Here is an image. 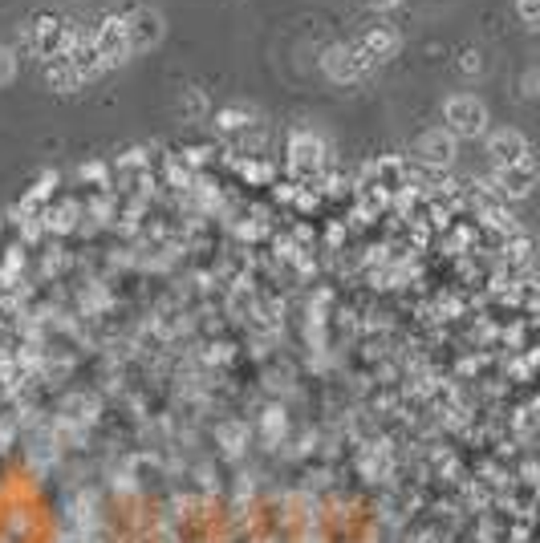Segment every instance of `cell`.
<instances>
[{"label":"cell","mask_w":540,"mask_h":543,"mask_svg":"<svg viewBox=\"0 0 540 543\" xmlns=\"http://www.w3.org/2000/svg\"><path fill=\"white\" fill-rule=\"evenodd\" d=\"M443 122H447V134L455 138H480L487 130V106L472 94H455L443 102Z\"/></svg>","instance_id":"1"},{"label":"cell","mask_w":540,"mask_h":543,"mask_svg":"<svg viewBox=\"0 0 540 543\" xmlns=\"http://www.w3.org/2000/svg\"><path fill=\"white\" fill-rule=\"evenodd\" d=\"M487 154H492L495 171H508V166H520L528 163V138L520 130H495L487 138Z\"/></svg>","instance_id":"2"},{"label":"cell","mask_w":540,"mask_h":543,"mask_svg":"<svg viewBox=\"0 0 540 543\" xmlns=\"http://www.w3.org/2000/svg\"><path fill=\"white\" fill-rule=\"evenodd\" d=\"M362 65H365V54L354 45H334L325 54V74L334 77V82H354V77L362 74Z\"/></svg>","instance_id":"3"},{"label":"cell","mask_w":540,"mask_h":543,"mask_svg":"<svg viewBox=\"0 0 540 543\" xmlns=\"http://www.w3.org/2000/svg\"><path fill=\"white\" fill-rule=\"evenodd\" d=\"M126 33H130V49H151L163 37V16L151 8H138L135 16H126Z\"/></svg>","instance_id":"4"},{"label":"cell","mask_w":540,"mask_h":543,"mask_svg":"<svg viewBox=\"0 0 540 543\" xmlns=\"http://www.w3.org/2000/svg\"><path fill=\"white\" fill-rule=\"evenodd\" d=\"M415 151L431 166H451V159H455V134H447V130H426Z\"/></svg>","instance_id":"5"},{"label":"cell","mask_w":540,"mask_h":543,"mask_svg":"<svg viewBox=\"0 0 540 543\" xmlns=\"http://www.w3.org/2000/svg\"><path fill=\"white\" fill-rule=\"evenodd\" d=\"M135 49H130V33H126V21H110L106 29L98 33V57H106L110 65L126 61Z\"/></svg>","instance_id":"6"},{"label":"cell","mask_w":540,"mask_h":543,"mask_svg":"<svg viewBox=\"0 0 540 543\" xmlns=\"http://www.w3.org/2000/svg\"><path fill=\"white\" fill-rule=\"evenodd\" d=\"M495 179H500L504 195L508 199H525L528 191L536 187V163H520V166H508V171H495Z\"/></svg>","instance_id":"7"},{"label":"cell","mask_w":540,"mask_h":543,"mask_svg":"<svg viewBox=\"0 0 540 543\" xmlns=\"http://www.w3.org/2000/svg\"><path fill=\"white\" fill-rule=\"evenodd\" d=\"M362 54L365 57H395L398 37L390 29H382V25H374V29H365V37H362Z\"/></svg>","instance_id":"8"},{"label":"cell","mask_w":540,"mask_h":543,"mask_svg":"<svg viewBox=\"0 0 540 543\" xmlns=\"http://www.w3.org/2000/svg\"><path fill=\"white\" fill-rule=\"evenodd\" d=\"M516 13L525 16L533 29H540V0H516Z\"/></svg>","instance_id":"9"},{"label":"cell","mask_w":540,"mask_h":543,"mask_svg":"<svg viewBox=\"0 0 540 543\" xmlns=\"http://www.w3.org/2000/svg\"><path fill=\"white\" fill-rule=\"evenodd\" d=\"M13 74H16V61H13V54H8V49H0V85L13 82Z\"/></svg>","instance_id":"10"},{"label":"cell","mask_w":540,"mask_h":543,"mask_svg":"<svg viewBox=\"0 0 540 543\" xmlns=\"http://www.w3.org/2000/svg\"><path fill=\"white\" fill-rule=\"evenodd\" d=\"M464 69L467 74H475V69H480V54H464Z\"/></svg>","instance_id":"11"},{"label":"cell","mask_w":540,"mask_h":543,"mask_svg":"<svg viewBox=\"0 0 540 543\" xmlns=\"http://www.w3.org/2000/svg\"><path fill=\"white\" fill-rule=\"evenodd\" d=\"M528 85H533V90H528V94H540V65L533 69V74H528Z\"/></svg>","instance_id":"12"},{"label":"cell","mask_w":540,"mask_h":543,"mask_svg":"<svg viewBox=\"0 0 540 543\" xmlns=\"http://www.w3.org/2000/svg\"><path fill=\"white\" fill-rule=\"evenodd\" d=\"M370 5H374V8H395L398 0H370Z\"/></svg>","instance_id":"13"}]
</instances>
